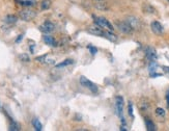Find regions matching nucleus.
I'll return each mask as SVG.
<instances>
[{
	"label": "nucleus",
	"instance_id": "8",
	"mask_svg": "<svg viewBox=\"0 0 169 131\" xmlns=\"http://www.w3.org/2000/svg\"><path fill=\"white\" fill-rule=\"evenodd\" d=\"M54 28H55L54 24H53L52 22H50V21L45 22V23L43 24V25L40 26V31H43V32H45V33H49V32H52L53 30H54Z\"/></svg>",
	"mask_w": 169,
	"mask_h": 131
},
{
	"label": "nucleus",
	"instance_id": "4",
	"mask_svg": "<svg viewBox=\"0 0 169 131\" xmlns=\"http://www.w3.org/2000/svg\"><path fill=\"white\" fill-rule=\"evenodd\" d=\"M80 83L83 85V87H86V89L90 90V91L92 92V93H97V92H98L97 85H95V83L91 82V81H89L88 79L86 78V77L81 76V78H80Z\"/></svg>",
	"mask_w": 169,
	"mask_h": 131
},
{
	"label": "nucleus",
	"instance_id": "6",
	"mask_svg": "<svg viewBox=\"0 0 169 131\" xmlns=\"http://www.w3.org/2000/svg\"><path fill=\"white\" fill-rule=\"evenodd\" d=\"M150 28H152V31L154 32L155 34H157V36H161V34H163V32H164L163 26L161 25V23L158 21L152 22V24H150Z\"/></svg>",
	"mask_w": 169,
	"mask_h": 131
},
{
	"label": "nucleus",
	"instance_id": "3",
	"mask_svg": "<svg viewBox=\"0 0 169 131\" xmlns=\"http://www.w3.org/2000/svg\"><path fill=\"white\" fill-rule=\"evenodd\" d=\"M116 25H117V28L119 29V31L125 34H130L133 31V28L131 27V25H130L127 21H121V22L118 21L116 23Z\"/></svg>",
	"mask_w": 169,
	"mask_h": 131
},
{
	"label": "nucleus",
	"instance_id": "25",
	"mask_svg": "<svg viewBox=\"0 0 169 131\" xmlns=\"http://www.w3.org/2000/svg\"><path fill=\"white\" fill-rule=\"evenodd\" d=\"M129 114L131 116H133V108H132V104H129Z\"/></svg>",
	"mask_w": 169,
	"mask_h": 131
},
{
	"label": "nucleus",
	"instance_id": "17",
	"mask_svg": "<svg viewBox=\"0 0 169 131\" xmlns=\"http://www.w3.org/2000/svg\"><path fill=\"white\" fill-rule=\"evenodd\" d=\"M104 1V0H103ZM103 1H95V7L100 9H108V5L106 2H103Z\"/></svg>",
	"mask_w": 169,
	"mask_h": 131
},
{
	"label": "nucleus",
	"instance_id": "29",
	"mask_svg": "<svg viewBox=\"0 0 169 131\" xmlns=\"http://www.w3.org/2000/svg\"><path fill=\"white\" fill-rule=\"evenodd\" d=\"M95 1H103V0H95Z\"/></svg>",
	"mask_w": 169,
	"mask_h": 131
},
{
	"label": "nucleus",
	"instance_id": "9",
	"mask_svg": "<svg viewBox=\"0 0 169 131\" xmlns=\"http://www.w3.org/2000/svg\"><path fill=\"white\" fill-rule=\"evenodd\" d=\"M126 21L131 25V27L133 28V29H138V28H140V26H141V24H140V20L136 17H133V16L128 17Z\"/></svg>",
	"mask_w": 169,
	"mask_h": 131
},
{
	"label": "nucleus",
	"instance_id": "18",
	"mask_svg": "<svg viewBox=\"0 0 169 131\" xmlns=\"http://www.w3.org/2000/svg\"><path fill=\"white\" fill-rule=\"evenodd\" d=\"M148 108H150V104H148L147 102L146 101L140 102V109H141L142 111H146V110H148Z\"/></svg>",
	"mask_w": 169,
	"mask_h": 131
},
{
	"label": "nucleus",
	"instance_id": "21",
	"mask_svg": "<svg viewBox=\"0 0 169 131\" xmlns=\"http://www.w3.org/2000/svg\"><path fill=\"white\" fill-rule=\"evenodd\" d=\"M71 63H73V60H72V59H66V60H64V63H59V65H57L56 67H57V68H61V67H66V66H69V65H71Z\"/></svg>",
	"mask_w": 169,
	"mask_h": 131
},
{
	"label": "nucleus",
	"instance_id": "12",
	"mask_svg": "<svg viewBox=\"0 0 169 131\" xmlns=\"http://www.w3.org/2000/svg\"><path fill=\"white\" fill-rule=\"evenodd\" d=\"M17 21H18V18L17 16L15 15H7L6 17L4 18V22L7 24H15Z\"/></svg>",
	"mask_w": 169,
	"mask_h": 131
},
{
	"label": "nucleus",
	"instance_id": "16",
	"mask_svg": "<svg viewBox=\"0 0 169 131\" xmlns=\"http://www.w3.org/2000/svg\"><path fill=\"white\" fill-rule=\"evenodd\" d=\"M32 125H33V127H34V129H35V130L40 131L43 129L42 124H40V122L38 120V119H34V120L32 121Z\"/></svg>",
	"mask_w": 169,
	"mask_h": 131
},
{
	"label": "nucleus",
	"instance_id": "11",
	"mask_svg": "<svg viewBox=\"0 0 169 131\" xmlns=\"http://www.w3.org/2000/svg\"><path fill=\"white\" fill-rule=\"evenodd\" d=\"M104 38L108 39V40L111 41V42H116L117 41V36L112 31H110V30H105V31H104Z\"/></svg>",
	"mask_w": 169,
	"mask_h": 131
},
{
	"label": "nucleus",
	"instance_id": "1",
	"mask_svg": "<svg viewBox=\"0 0 169 131\" xmlns=\"http://www.w3.org/2000/svg\"><path fill=\"white\" fill-rule=\"evenodd\" d=\"M93 19H95V24L99 25L100 27L105 28V29L110 30V31H113V30H114V28H113L112 24L110 23V22L108 21L106 18H104V17H95H95H93Z\"/></svg>",
	"mask_w": 169,
	"mask_h": 131
},
{
	"label": "nucleus",
	"instance_id": "20",
	"mask_svg": "<svg viewBox=\"0 0 169 131\" xmlns=\"http://www.w3.org/2000/svg\"><path fill=\"white\" fill-rule=\"evenodd\" d=\"M156 114L158 116H160V118H164L165 114H166V112H165V110L163 109V108H157L156 109Z\"/></svg>",
	"mask_w": 169,
	"mask_h": 131
},
{
	"label": "nucleus",
	"instance_id": "14",
	"mask_svg": "<svg viewBox=\"0 0 169 131\" xmlns=\"http://www.w3.org/2000/svg\"><path fill=\"white\" fill-rule=\"evenodd\" d=\"M51 7V0H43L40 2V9L43 11H46V9H49Z\"/></svg>",
	"mask_w": 169,
	"mask_h": 131
},
{
	"label": "nucleus",
	"instance_id": "27",
	"mask_svg": "<svg viewBox=\"0 0 169 131\" xmlns=\"http://www.w3.org/2000/svg\"><path fill=\"white\" fill-rule=\"evenodd\" d=\"M166 100H167V106L169 107V90H168V92H167V94H166Z\"/></svg>",
	"mask_w": 169,
	"mask_h": 131
},
{
	"label": "nucleus",
	"instance_id": "7",
	"mask_svg": "<svg viewBox=\"0 0 169 131\" xmlns=\"http://www.w3.org/2000/svg\"><path fill=\"white\" fill-rule=\"evenodd\" d=\"M104 31H105V30H103V28L100 27V26L97 25V24L91 25L90 27L88 28L89 33L93 34V36H104Z\"/></svg>",
	"mask_w": 169,
	"mask_h": 131
},
{
	"label": "nucleus",
	"instance_id": "2",
	"mask_svg": "<svg viewBox=\"0 0 169 131\" xmlns=\"http://www.w3.org/2000/svg\"><path fill=\"white\" fill-rule=\"evenodd\" d=\"M35 17H36V12L33 11V9H25L20 12V18H21L23 21L29 22L31 21V20H33Z\"/></svg>",
	"mask_w": 169,
	"mask_h": 131
},
{
	"label": "nucleus",
	"instance_id": "22",
	"mask_svg": "<svg viewBox=\"0 0 169 131\" xmlns=\"http://www.w3.org/2000/svg\"><path fill=\"white\" fill-rule=\"evenodd\" d=\"M20 59L22 61H24V63H28L29 61V56L27 54H25V53H23V54L20 55Z\"/></svg>",
	"mask_w": 169,
	"mask_h": 131
},
{
	"label": "nucleus",
	"instance_id": "5",
	"mask_svg": "<svg viewBox=\"0 0 169 131\" xmlns=\"http://www.w3.org/2000/svg\"><path fill=\"white\" fill-rule=\"evenodd\" d=\"M115 109H116V114L118 116H123V109H124V99L123 97L115 98Z\"/></svg>",
	"mask_w": 169,
	"mask_h": 131
},
{
	"label": "nucleus",
	"instance_id": "10",
	"mask_svg": "<svg viewBox=\"0 0 169 131\" xmlns=\"http://www.w3.org/2000/svg\"><path fill=\"white\" fill-rule=\"evenodd\" d=\"M145 53H146V57H147V59L150 61V63H152V61H156L157 52L152 47H147L145 50Z\"/></svg>",
	"mask_w": 169,
	"mask_h": 131
},
{
	"label": "nucleus",
	"instance_id": "15",
	"mask_svg": "<svg viewBox=\"0 0 169 131\" xmlns=\"http://www.w3.org/2000/svg\"><path fill=\"white\" fill-rule=\"evenodd\" d=\"M145 124H146V129H147L148 131H155V130H156V126H155V124L150 120L146 119Z\"/></svg>",
	"mask_w": 169,
	"mask_h": 131
},
{
	"label": "nucleus",
	"instance_id": "13",
	"mask_svg": "<svg viewBox=\"0 0 169 131\" xmlns=\"http://www.w3.org/2000/svg\"><path fill=\"white\" fill-rule=\"evenodd\" d=\"M44 42L49 46H56V41L54 40V38L51 36H44Z\"/></svg>",
	"mask_w": 169,
	"mask_h": 131
},
{
	"label": "nucleus",
	"instance_id": "19",
	"mask_svg": "<svg viewBox=\"0 0 169 131\" xmlns=\"http://www.w3.org/2000/svg\"><path fill=\"white\" fill-rule=\"evenodd\" d=\"M9 129L11 130H14V131H18V130H20V125L18 124V123H16V122H12L11 123V125H9Z\"/></svg>",
	"mask_w": 169,
	"mask_h": 131
},
{
	"label": "nucleus",
	"instance_id": "28",
	"mask_svg": "<svg viewBox=\"0 0 169 131\" xmlns=\"http://www.w3.org/2000/svg\"><path fill=\"white\" fill-rule=\"evenodd\" d=\"M21 39H22V36H19V38H18V40H17V43L19 42V41L21 40Z\"/></svg>",
	"mask_w": 169,
	"mask_h": 131
},
{
	"label": "nucleus",
	"instance_id": "26",
	"mask_svg": "<svg viewBox=\"0 0 169 131\" xmlns=\"http://www.w3.org/2000/svg\"><path fill=\"white\" fill-rule=\"evenodd\" d=\"M88 49H89V50H90L91 54H95V53H97V49L93 48V47H90V46H89V47H88Z\"/></svg>",
	"mask_w": 169,
	"mask_h": 131
},
{
	"label": "nucleus",
	"instance_id": "23",
	"mask_svg": "<svg viewBox=\"0 0 169 131\" xmlns=\"http://www.w3.org/2000/svg\"><path fill=\"white\" fill-rule=\"evenodd\" d=\"M144 7H145V9H144V11H145V13H147V11H152V13H155V9L154 7H152V5H150V4H145L144 5Z\"/></svg>",
	"mask_w": 169,
	"mask_h": 131
},
{
	"label": "nucleus",
	"instance_id": "30",
	"mask_svg": "<svg viewBox=\"0 0 169 131\" xmlns=\"http://www.w3.org/2000/svg\"><path fill=\"white\" fill-rule=\"evenodd\" d=\"M167 1H169V0H167Z\"/></svg>",
	"mask_w": 169,
	"mask_h": 131
},
{
	"label": "nucleus",
	"instance_id": "24",
	"mask_svg": "<svg viewBox=\"0 0 169 131\" xmlns=\"http://www.w3.org/2000/svg\"><path fill=\"white\" fill-rule=\"evenodd\" d=\"M20 4L22 5H27V7H30V5L33 4L32 1H20Z\"/></svg>",
	"mask_w": 169,
	"mask_h": 131
}]
</instances>
